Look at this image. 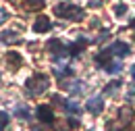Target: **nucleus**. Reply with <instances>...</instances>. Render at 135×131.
<instances>
[{
    "instance_id": "nucleus-1",
    "label": "nucleus",
    "mask_w": 135,
    "mask_h": 131,
    "mask_svg": "<svg viewBox=\"0 0 135 131\" xmlns=\"http://www.w3.org/2000/svg\"><path fill=\"white\" fill-rule=\"evenodd\" d=\"M54 15L69 19V21H81L85 17V11L81 6H75V4H69V2H60L54 6Z\"/></svg>"
},
{
    "instance_id": "nucleus-2",
    "label": "nucleus",
    "mask_w": 135,
    "mask_h": 131,
    "mask_svg": "<svg viewBox=\"0 0 135 131\" xmlns=\"http://www.w3.org/2000/svg\"><path fill=\"white\" fill-rule=\"evenodd\" d=\"M48 87H50L48 75L37 73V75H33V77L27 79V92H29V96H40V94H44Z\"/></svg>"
},
{
    "instance_id": "nucleus-3",
    "label": "nucleus",
    "mask_w": 135,
    "mask_h": 131,
    "mask_svg": "<svg viewBox=\"0 0 135 131\" xmlns=\"http://www.w3.org/2000/svg\"><path fill=\"white\" fill-rule=\"evenodd\" d=\"M85 110L91 113V115H100L104 110V96L98 94V96H91V98L85 102Z\"/></svg>"
},
{
    "instance_id": "nucleus-4",
    "label": "nucleus",
    "mask_w": 135,
    "mask_h": 131,
    "mask_svg": "<svg viewBox=\"0 0 135 131\" xmlns=\"http://www.w3.org/2000/svg\"><path fill=\"white\" fill-rule=\"evenodd\" d=\"M35 116H37L42 123H46V125H52V123H54V113H52V106H48V104H40V106L35 108Z\"/></svg>"
},
{
    "instance_id": "nucleus-5",
    "label": "nucleus",
    "mask_w": 135,
    "mask_h": 131,
    "mask_svg": "<svg viewBox=\"0 0 135 131\" xmlns=\"http://www.w3.org/2000/svg\"><path fill=\"white\" fill-rule=\"evenodd\" d=\"M108 52H110L114 58H123V56H129L131 48H129V44H127V42H114V44H110V46H108Z\"/></svg>"
},
{
    "instance_id": "nucleus-6",
    "label": "nucleus",
    "mask_w": 135,
    "mask_h": 131,
    "mask_svg": "<svg viewBox=\"0 0 135 131\" xmlns=\"http://www.w3.org/2000/svg\"><path fill=\"white\" fill-rule=\"evenodd\" d=\"M52 29V21L44 15H37L33 21V33H46Z\"/></svg>"
},
{
    "instance_id": "nucleus-7",
    "label": "nucleus",
    "mask_w": 135,
    "mask_h": 131,
    "mask_svg": "<svg viewBox=\"0 0 135 131\" xmlns=\"http://www.w3.org/2000/svg\"><path fill=\"white\" fill-rule=\"evenodd\" d=\"M46 46H48V50H50L52 54H69V48L60 42V40H50Z\"/></svg>"
},
{
    "instance_id": "nucleus-8",
    "label": "nucleus",
    "mask_w": 135,
    "mask_h": 131,
    "mask_svg": "<svg viewBox=\"0 0 135 131\" xmlns=\"http://www.w3.org/2000/svg\"><path fill=\"white\" fill-rule=\"evenodd\" d=\"M102 69L106 71V73H110V75H117L123 71V63L118 60V58H112V60H108L106 65H102Z\"/></svg>"
},
{
    "instance_id": "nucleus-9",
    "label": "nucleus",
    "mask_w": 135,
    "mask_h": 131,
    "mask_svg": "<svg viewBox=\"0 0 135 131\" xmlns=\"http://www.w3.org/2000/svg\"><path fill=\"white\" fill-rule=\"evenodd\" d=\"M60 87L67 90L69 94H81V92H83V83L81 81H62Z\"/></svg>"
},
{
    "instance_id": "nucleus-10",
    "label": "nucleus",
    "mask_w": 135,
    "mask_h": 131,
    "mask_svg": "<svg viewBox=\"0 0 135 131\" xmlns=\"http://www.w3.org/2000/svg\"><path fill=\"white\" fill-rule=\"evenodd\" d=\"M118 116H120V125H123V127L129 125V123H131V116H133V108H131V106H123V108L118 110Z\"/></svg>"
},
{
    "instance_id": "nucleus-11",
    "label": "nucleus",
    "mask_w": 135,
    "mask_h": 131,
    "mask_svg": "<svg viewBox=\"0 0 135 131\" xmlns=\"http://www.w3.org/2000/svg\"><path fill=\"white\" fill-rule=\"evenodd\" d=\"M62 106H65V110L71 113V115H79V113H81V104H79L77 100H65Z\"/></svg>"
},
{
    "instance_id": "nucleus-12",
    "label": "nucleus",
    "mask_w": 135,
    "mask_h": 131,
    "mask_svg": "<svg viewBox=\"0 0 135 131\" xmlns=\"http://www.w3.org/2000/svg\"><path fill=\"white\" fill-rule=\"evenodd\" d=\"M15 115H17L21 121H29V119H31V113H29V108H27L25 104H17V106H15Z\"/></svg>"
},
{
    "instance_id": "nucleus-13",
    "label": "nucleus",
    "mask_w": 135,
    "mask_h": 131,
    "mask_svg": "<svg viewBox=\"0 0 135 131\" xmlns=\"http://www.w3.org/2000/svg\"><path fill=\"white\" fill-rule=\"evenodd\" d=\"M52 73H54L58 79H62V77H67V75H69V77L73 75V69H71V67H65V65H56Z\"/></svg>"
},
{
    "instance_id": "nucleus-14",
    "label": "nucleus",
    "mask_w": 135,
    "mask_h": 131,
    "mask_svg": "<svg viewBox=\"0 0 135 131\" xmlns=\"http://www.w3.org/2000/svg\"><path fill=\"white\" fill-rule=\"evenodd\" d=\"M2 42L4 44H17L19 42V33H15V31H2Z\"/></svg>"
},
{
    "instance_id": "nucleus-15",
    "label": "nucleus",
    "mask_w": 135,
    "mask_h": 131,
    "mask_svg": "<svg viewBox=\"0 0 135 131\" xmlns=\"http://www.w3.org/2000/svg\"><path fill=\"white\" fill-rule=\"evenodd\" d=\"M8 121H11V119H8V115L0 110V131H4V129H6V125H8Z\"/></svg>"
},
{
    "instance_id": "nucleus-16",
    "label": "nucleus",
    "mask_w": 135,
    "mask_h": 131,
    "mask_svg": "<svg viewBox=\"0 0 135 131\" xmlns=\"http://www.w3.org/2000/svg\"><path fill=\"white\" fill-rule=\"evenodd\" d=\"M6 58H8V60H11L15 67L21 65V56H19V54H15V52H8V54H6Z\"/></svg>"
},
{
    "instance_id": "nucleus-17",
    "label": "nucleus",
    "mask_w": 135,
    "mask_h": 131,
    "mask_svg": "<svg viewBox=\"0 0 135 131\" xmlns=\"http://www.w3.org/2000/svg\"><path fill=\"white\" fill-rule=\"evenodd\" d=\"M117 87H120V81H110V85H108V87H106V92H108V94H110V92H114V90H117Z\"/></svg>"
},
{
    "instance_id": "nucleus-18",
    "label": "nucleus",
    "mask_w": 135,
    "mask_h": 131,
    "mask_svg": "<svg viewBox=\"0 0 135 131\" xmlns=\"http://www.w3.org/2000/svg\"><path fill=\"white\" fill-rule=\"evenodd\" d=\"M114 13H117V15H125V13H127V6H125V4H118V6H114Z\"/></svg>"
},
{
    "instance_id": "nucleus-19",
    "label": "nucleus",
    "mask_w": 135,
    "mask_h": 131,
    "mask_svg": "<svg viewBox=\"0 0 135 131\" xmlns=\"http://www.w3.org/2000/svg\"><path fill=\"white\" fill-rule=\"evenodd\" d=\"M6 19H8V11H6V8H0V25H2Z\"/></svg>"
},
{
    "instance_id": "nucleus-20",
    "label": "nucleus",
    "mask_w": 135,
    "mask_h": 131,
    "mask_svg": "<svg viewBox=\"0 0 135 131\" xmlns=\"http://www.w3.org/2000/svg\"><path fill=\"white\" fill-rule=\"evenodd\" d=\"M131 77H133V79H135V65L131 67Z\"/></svg>"
},
{
    "instance_id": "nucleus-21",
    "label": "nucleus",
    "mask_w": 135,
    "mask_h": 131,
    "mask_svg": "<svg viewBox=\"0 0 135 131\" xmlns=\"http://www.w3.org/2000/svg\"><path fill=\"white\" fill-rule=\"evenodd\" d=\"M31 131H42V129H31Z\"/></svg>"
},
{
    "instance_id": "nucleus-22",
    "label": "nucleus",
    "mask_w": 135,
    "mask_h": 131,
    "mask_svg": "<svg viewBox=\"0 0 135 131\" xmlns=\"http://www.w3.org/2000/svg\"><path fill=\"white\" fill-rule=\"evenodd\" d=\"M0 75H2V73H0Z\"/></svg>"
}]
</instances>
